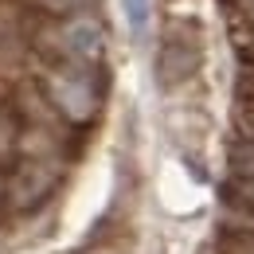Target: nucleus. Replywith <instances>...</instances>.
Instances as JSON below:
<instances>
[{
    "mask_svg": "<svg viewBox=\"0 0 254 254\" xmlns=\"http://www.w3.org/2000/svg\"><path fill=\"white\" fill-rule=\"evenodd\" d=\"M43 90L51 98V106L63 114L66 122L86 126L94 122L102 110V78L98 66H74V63H55L43 78Z\"/></svg>",
    "mask_w": 254,
    "mask_h": 254,
    "instance_id": "obj_1",
    "label": "nucleus"
},
{
    "mask_svg": "<svg viewBox=\"0 0 254 254\" xmlns=\"http://www.w3.org/2000/svg\"><path fill=\"white\" fill-rule=\"evenodd\" d=\"M43 51L55 55V63H74V66H98L106 51V32L90 12L66 16L51 32L43 35Z\"/></svg>",
    "mask_w": 254,
    "mask_h": 254,
    "instance_id": "obj_2",
    "label": "nucleus"
},
{
    "mask_svg": "<svg viewBox=\"0 0 254 254\" xmlns=\"http://www.w3.org/2000/svg\"><path fill=\"white\" fill-rule=\"evenodd\" d=\"M55 180H59V168L43 157H35L32 164H16L12 180H8V199L16 207H35L39 199H47V191L55 188Z\"/></svg>",
    "mask_w": 254,
    "mask_h": 254,
    "instance_id": "obj_3",
    "label": "nucleus"
},
{
    "mask_svg": "<svg viewBox=\"0 0 254 254\" xmlns=\"http://www.w3.org/2000/svg\"><path fill=\"white\" fill-rule=\"evenodd\" d=\"M219 219H223V227H231L235 235H254V180L231 176V180L223 184Z\"/></svg>",
    "mask_w": 254,
    "mask_h": 254,
    "instance_id": "obj_4",
    "label": "nucleus"
},
{
    "mask_svg": "<svg viewBox=\"0 0 254 254\" xmlns=\"http://www.w3.org/2000/svg\"><path fill=\"white\" fill-rule=\"evenodd\" d=\"M199 63V47L184 43V39H168L164 51H160V78L164 82H176V78H188Z\"/></svg>",
    "mask_w": 254,
    "mask_h": 254,
    "instance_id": "obj_5",
    "label": "nucleus"
},
{
    "mask_svg": "<svg viewBox=\"0 0 254 254\" xmlns=\"http://www.w3.org/2000/svg\"><path fill=\"white\" fill-rule=\"evenodd\" d=\"M24 160V126L16 110L0 106V172H12Z\"/></svg>",
    "mask_w": 254,
    "mask_h": 254,
    "instance_id": "obj_6",
    "label": "nucleus"
},
{
    "mask_svg": "<svg viewBox=\"0 0 254 254\" xmlns=\"http://www.w3.org/2000/svg\"><path fill=\"white\" fill-rule=\"evenodd\" d=\"M227 160H231V176H247V180H254V141L239 137V141L231 145Z\"/></svg>",
    "mask_w": 254,
    "mask_h": 254,
    "instance_id": "obj_7",
    "label": "nucleus"
},
{
    "mask_svg": "<svg viewBox=\"0 0 254 254\" xmlns=\"http://www.w3.org/2000/svg\"><path fill=\"white\" fill-rule=\"evenodd\" d=\"M32 8H39V12H47V16H82L94 0H28Z\"/></svg>",
    "mask_w": 254,
    "mask_h": 254,
    "instance_id": "obj_8",
    "label": "nucleus"
},
{
    "mask_svg": "<svg viewBox=\"0 0 254 254\" xmlns=\"http://www.w3.org/2000/svg\"><path fill=\"white\" fill-rule=\"evenodd\" d=\"M122 4H126L133 35H145V28H149V4H153V0H122Z\"/></svg>",
    "mask_w": 254,
    "mask_h": 254,
    "instance_id": "obj_9",
    "label": "nucleus"
},
{
    "mask_svg": "<svg viewBox=\"0 0 254 254\" xmlns=\"http://www.w3.org/2000/svg\"><path fill=\"white\" fill-rule=\"evenodd\" d=\"M227 254H254V235H235L227 243Z\"/></svg>",
    "mask_w": 254,
    "mask_h": 254,
    "instance_id": "obj_10",
    "label": "nucleus"
},
{
    "mask_svg": "<svg viewBox=\"0 0 254 254\" xmlns=\"http://www.w3.org/2000/svg\"><path fill=\"white\" fill-rule=\"evenodd\" d=\"M239 133H243L247 141H254V106H251V110H243V114H239Z\"/></svg>",
    "mask_w": 254,
    "mask_h": 254,
    "instance_id": "obj_11",
    "label": "nucleus"
},
{
    "mask_svg": "<svg viewBox=\"0 0 254 254\" xmlns=\"http://www.w3.org/2000/svg\"><path fill=\"white\" fill-rule=\"evenodd\" d=\"M243 90H247V94L254 98V74H247V82H243Z\"/></svg>",
    "mask_w": 254,
    "mask_h": 254,
    "instance_id": "obj_12",
    "label": "nucleus"
},
{
    "mask_svg": "<svg viewBox=\"0 0 254 254\" xmlns=\"http://www.w3.org/2000/svg\"><path fill=\"white\" fill-rule=\"evenodd\" d=\"M243 12H247V16L254 20V0H243Z\"/></svg>",
    "mask_w": 254,
    "mask_h": 254,
    "instance_id": "obj_13",
    "label": "nucleus"
},
{
    "mask_svg": "<svg viewBox=\"0 0 254 254\" xmlns=\"http://www.w3.org/2000/svg\"><path fill=\"white\" fill-rule=\"evenodd\" d=\"M251 55H254V39H251Z\"/></svg>",
    "mask_w": 254,
    "mask_h": 254,
    "instance_id": "obj_14",
    "label": "nucleus"
}]
</instances>
